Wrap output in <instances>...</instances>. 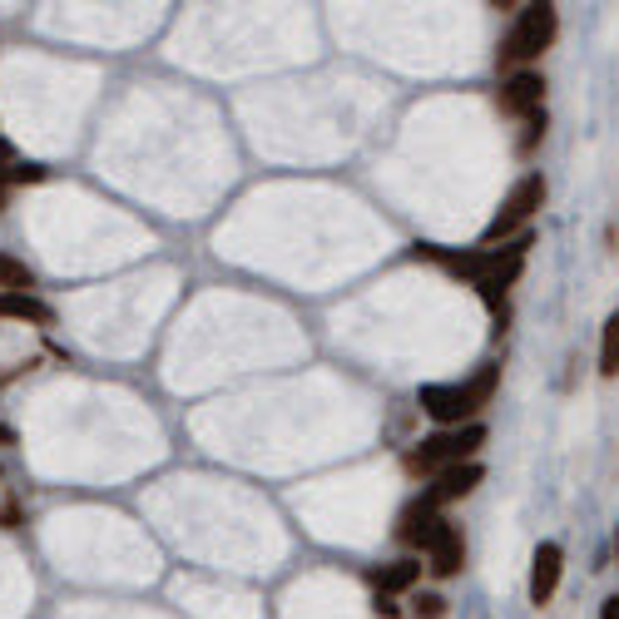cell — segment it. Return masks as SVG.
<instances>
[{"label": "cell", "instance_id": "cell-1", "mask_svg": "<svg viewBox=\"0 0 619 619\" xmlns=\"http://www.w3.org/2000/svg\"><path fill=\"white\" fill-rule=\"evenodd\" d=\"M530 248H536V239H530V233H520V239L500 243V248H466V253L436 248V243H416L412 258L416 263L426 258V263H436V268H446L451 277H466V283L481 293V303L490 307V313H500V307H506V297H510V287H516L520 273H526Z\"/></svg>", "mask_w": 619, "mask_h": 619}, {"label": "cell", "instance_id": "cell-2", "mask_svg": "<svg viewBox=\"0 0 619 619\" xmlns=\"http://www.w3.org/2000/svg\"><path fill=\"white\" fill-rule=\"evenodd\" d=\"M496 392H500V362H481L466 382H426L416 392V402L446 432V426H471L496 402Z\"/></svg>", "mask_w": 619, "mask_h": 619}, {"label": "cell", "instance_id": "cell-3", "mask_svg": "<svg viewBox=\"0 0 619 619\" xmlns=\"http://www.w3.org/2000/svg\"><path fill=\"white\" fill-rule=\"evenodd\" d=\"M555 40H560V6H550V0L520 6L516 20H510V30H506V40H500V50H496V70L500 74L530 70Z\"/></svg>", "mask_w": 619, "mask_h": 619}, {"label": "cell", "instance_id": "cell-4", "mask_svg": "<svg viewBox=\"0 0 619 619\" xmlns=\"http://www.w3.org/2000/svg\"><path fill=\"white\" fill-rule=\"evenodd\" d=\"M490 442V432L481 422L471 426H446V432L426 436V442H416L407 456H402V471L412 476V481H432L436 471H446V466H461V461H476V451Z\"/></svg>", "mask_w": 619, "mask_h": 619}, {"label": "cell", "instance_id": "cell-5", "mask_svg": "<svg viewBox=\"0 0 619 619\" xmlns=\"http://www.w3.org/2000/svg\"><path fill=\"white\" fill-rule=\"evenodd\" d=\"M546 199H550V184H546V174H540V169L520 174L516 184H510V194L500 199V209L490 213V223H486V233H481V248H496V243L520 239V233L530 229V219L546 209Z\"/></svg>", "mask_w": 619, "mask_h": 619}, {"label": "cell", "instance_id": "cell-6", "mask_svg": "<svg viewBox=\"0 0 619 619\" xmlns=\"http://www.w3.org/2000/svg\"><path fill=\"white\" fill-rule=\"evenodd\" d=\"M496 110L510 114V120H530V114L546 110V74L540 70H516L500 80L496 90Z\"/></svg>", "mask_w": 619, "mask_h": 619}, {"label": "cell", "instance_id": "cell-7", "mask_svg": "<svg viewBox=\"0 0 619 619\" xmlns=\"http://www.w3.org/2000/svg\"><path fill=\"white\" fill-rule=\"evenodd\" d=\"M422 555H426V570H432L436 580H451V575H461L466 570V536H461V526L442 516Z\"/></svg>", "mask_w": 619, "mask_h": 619}, {"label": "cell", "instance_id": "cell-8", "mask_svg": "<svg viewBox=\"0 0 619 619\" xmlns=\"http://www.w3.org/2000/svg\"><path fill=\"white\" fill-rule=\"evenodd\" d=\"M560 580H565V546L560 540H540L536 555H530V585H526V595H530V605H550L555 600V590H560Z\"/></svg>", "mask_w": 619, "mask_h": 619}, {"label": "cell", "instance_id": "cell-9", "mask_svg": "<svg viewBox=\"0 0 619 619\" xmlns=\"http://www.w3.org/2000/svg\"><path fill=\"white\" fill-rule=\"evenodd\" d=\"M481 481H486V466L481 461H461V466H446V471H436L432 481H426L422 496L432 500L436 510H446V506H456V500L471 496Z\"/></svg>", "mask_w": 619, "mask_h": 619}, {"label": "cell", "instance_id": "cell-10", "mask_svg": "<svg viewBox=\"0 0 619 619\" xmlns=\"http://www.w3.org/2000/svg\"><path fill=\"white\" fill-rule=\"evenodd\" d=\"M436 520H442V510H436L426 496H412L407 506L397 510V526H392V536H397V546H407V550H426Z\"/></svg>", "mask_w": 619, "mask_h": 619}, {"label": "cell", "instance_id": "cell-11", "mask_svg": "<svg viewBox=\"0 0 619 619\" xmlns=\"http://www.w3.org/2000/svg\"><path fill=\"white\" fill-rule=\"evenodd\" d=\"M422 570H426V565L407 555V560H392V565H372L362 580H367L372 595H392V600H397V595L422 590Z\"/></svg>", "mask_w": 619, "mask_h": 619}, {"label": "cell", "instance_id": "cell-12", "mask_svg": "<svg viewBox=\"0 0 619 619\" xmlns=\"http://www.w3.org/2000/svg\"><path fill=\"white\" fill-rule=\"evenodd\" d=\"M0 323L55 327V313H50V303H40L35 293H0Z\"/></svg>", "mask_w": 619, "mask_h": 619}, {"label": "cell", "instance_id": "cell-13", "mask_svg": "<svg viewBox=\"0 0 619 619\" xmlns=\"http://www.w3.org/2000/svg\"><path fill=\"white\" fill-rule=\"evenodd\" d=\"M40 277L30 263H20L16 253H0V293H35Z\"/></svg>", "mask_w": 619, "mask_h": 619}, {"label": "cell", "instance_id": "cell-14", "mask_svg": "<svg viewBox=\"0 0 619 619\" xmlns=\"http://www.w3.org/2000/svg\"><path fill=\"white\" fill-rule=\"evenodd\" d=\"M600 377L605 382L619 377V307L605 317V333H600Z\"/></svg>", "mask_w": 619, "mask_h": 619}, {"label": "cell", "instance_id": "cell-15", "mask_svg": "<svg viewBox=\"0 0 619 619\" xmlns=\"http://www.w3.org/2000/svg\"><path fill=\"white\" fill-rule=\"evenodd\" d=\"M546 130H550V114L540 110V114H530V120H520V139H516V154L520 159H530L540 144H546Z\"/></svg>", "mask_w": 619, "mask_h": 619}, {"label": "cell", "instance_id": "cell-16", "mask_svg": "<svg viewBox=\"0 0 619 619\" xmlns=\"http://www.w3.org/2000/svg\"><path fill=\"white\" fill-rule=\"evenodd\" d=\"M407 605H412L416 619H446V610H451V600H446V595H436V590H412Z\"/></svg>", "mask_w": 619, "mask_h": 619}, {"label": "cell", "instance_id": "cell-17", "mask_svg": "<svg viewBox=\"0 0 619 619\" xmlns=\"http://www.w3.org/2000/svg\"><path fill=\"white\" fill-rule=\"evenodd\" d=\"M6 184H45V164H16V169H6Z\"/></svg>", "mask_w": 619, "mask_h": 619}, {"label": "cell", "instance_id": "cell-18", "mask_svg": "<svg viewBox=\"0 0 619 619\" xmlns=\"http://www.w3.org/2000/svg\"><path fill=\"white\" fill-rule=\"evenodd\" d=\"M372 610H377L382 619H397V615H402V605L392 600V595H372Z\"/></svg>", "mask_w": 619, "mask_h": 619}, {"label": "cell", "instance_id": "cell-19", "mask_svg": "<svg viewBox=\"0 0 619 619\" xmlns=\"http://www.w3.org/2000/svg\"><path fill=\"white\" fill-rule=\"evenodd\" d=\"M6 169H16V144L0 134V174H6Z\"/></svg>", "mask_w": 619, "mask_h": 619}, {"label": "cell", "instance_id": "cell-20", "mask_svg": "<svg viewBox=\"0 0 619 619\" xmlns=\"http://www.w3.org/2000/svg\"><path fill=\"white\" fill-rule=\"evenodd\" d=\"M16 526H20V506H16V500H10V506L0 510V530H16Z\"/></svg>", "mask_w": 619, "mask_h": 619}, {"label": "cell", "instance_id": "cell-21", "mask_svg": "<svg viewBox=\"0 0 619 619\" xmlns=\"http://www.w3.org/2000/svg\"><path fill=\"white\" fill-rule=\"evenodd\" d=\"M600 619H619V595H610V600L600 605Z\"/></svg>", "mask_w": 619, "mask_h": 619}, {"label": "cell", "instance_id": "cell-22", "mask_svg": "<svg viewBox=\"0 0 619 619\" xmlns=\"http://www.w3.org/2000/svg\"><path fill=\"white\" fill-rule=\"evenodd\" d=\"M0 446H16V432H10V426H0Z\"/></svg>", "mask_w": 619, "mask_h": 619}, {"label": "cell", "instance_id": "cell-23", "mask_svg": "<svg viewBox=\"0 0 619 619\" xmlns=\"http://www.w3.org/2000/svg\"><path fill=\"white\" fill-rule=\"evenodd\" d=\"M0 213H6V174H0Z\"/></svg>", "mask_w": 619, "mask_h": 619}, {"label": "cell", "instance_id": "cell-24", "mask_svg": "<svg viewBox=\"0 0 619 619\" xmlns=\"http://www.w3.org/2000/svg\"><path fill=\"white\" fill-rule=\"evenodd\" d=\"M615 560H619V530H615Z\"/></svg>", "mask_w": 619, "mask_h": 619}, {"label": "cell", "instance_id": "cell-25", "mask_svg": "<svg viewBox=\"0 0 619 619\" xmlns=\"http://www.w3.org/2000/svg\"><path fill=\"white\" fill-rule=\"evenodd\" d=\"M0 476H6V466H0Z\"/></svg>", "mask_w": 619, "mask_h": 619}]
</instances>
